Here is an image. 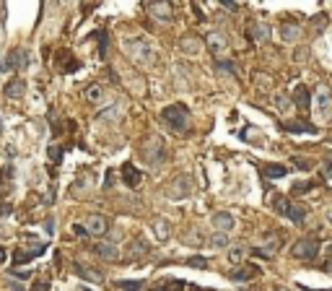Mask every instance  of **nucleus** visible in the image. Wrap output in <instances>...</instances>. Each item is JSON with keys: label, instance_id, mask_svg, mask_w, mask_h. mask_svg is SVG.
Segmentation results:
<instances>
[{"label": "nucleus", "instance_id": "f257e3e1", "mask_svg": "<svg viewBox=\"0 0 332 291\" xmlns=\"http://www.w3.org/2000/svg\"><path fill=\"white\" fill-rule=\"evenodd\" d=\"M161 120L166 122L169 130H174L176 136H185V133H190V112L185 104H171L161 112Z\"/></svg>", "mask_w": 332, "mask_h": 291}, {"label": "nucleus", "instance_id": "f03ea898", "mask_svg": "<svg viewBox=\"0 0 332 291\" xmlns=\"http://www.w3.org/2000/svg\"><path fill=\"white\" fill-rule=\"evenodd\" d=\"M291 252H293L296 260H304V263L314 260V257L319 255V239H317V237H301V239L293 244Z\"/></svg>", "mask_w": 332, "mask_h": 291}, {"label": "nucleus", "instance_id": "7ed1b4c3", "mask_svg": "<svg viewBox=\"0 0 332 291\" xmlns=\"http://www.w3.org/2000/svg\"><path fill=\"white\" fill-rule=\"evenodd\" d=\"M140 156L148 161V164H161L164 161V156H166V151H164V141L156 136V138H148L143 146H140Z\"/></svg>", "mask_w": 332, "mask_h": 291}, {"label": "nucleus", "instance_id": "20e7f679", "mask_svg": "<svg viewBox=\"0 0 332 291\" xmlns=\"http://www.w3.org/2000/svg\"><path fill=\"white\" fill-rule=\"evenodd\" d=\"M192 192V177L190 174H179V177H174V180L166 185V195L171 200H182Z\"/></svg>", "mask_w": 332, "mask_h": 291}, {"label": "nucleus", "instance_id": "39448f33", "mask_svg": "<svg viewBox=\"0 0 332 291\" xmlns=\"http://www.w3.org/2000/svg\"><path fill=\"white\" fill-rule=\"evenodd\" d=\"M122 50L130 55V57H135V60H143V62H151V57H153V50H151V44L148 42H143V39H125L122 42Z\"/></svg>", "mask_w": 332, "mask_h": 291}, {"label": "nucleus", "instance_id": "423d86ee", "mask_svg": "<svg viewBox=\"0 0 332 291\" xmlns=\"http://www.w3.org/2000/svg\"><path fill=\"white\" fill-rule=\"evenodd\" d=\"M6 68H13V71H26V68H29V52H26V50H21V47L11 50V52H8V57H6Z\"/></svg>", "mask_w": 332, "mask_h": 291}, {"label": "nucleus", "instance_id": "0eeeda50", "mask_svg": "<svg viewBox=\"0 0 332 291\" xmlns=\"http://www.w3.org/2000/svg\"><path fill=\"white\" fill-rule=\"evenodd\" d=\"M86 232L94 234V237H104L109 232V218L101 216V213H94L91 218H88V223H86Z\"/></svg>", "mask_w": 332, "mask_h": 291}, {"label": "nucleus", "instance_id": "6e6552de", "mask_svg": "<svg viewBox=\"0 0 332 291\" xmlns=\"http://www.w3.org/2000/svg\"><path fill=\"white\" fill-rule=\"evenodd\" d=\"M213 227H215L220 234H229V232L236 227V218H234L231 213H226V211H218V213L213 216Z\"/></svg>", "mask_w": 332, "mask_h": 291}, {"label": "nucleus", "instance_id": "1a4fd4ad", "mask_svg": "<svg viewBox=\"0 0 332 291\" xmlns=\"http://www.w3.org/2000/svg\"><path fill=\"white\" fill-rule=\"evenodd\" d=\"M317 112L322 120H329L332 117V96L327 88H319V96H317Z\"/></svg>", "mask_w": 332, "mask_h": 291}, {"label": "nucleus", "instance_id": "9d476101", "mask_svg": "<svg viewBox=\"0 0 332 291\" xmlns=\"http://www.w3.org/2000/svg\"><path fill=\"white\" fill-rule=\"evenodd\" d=\"M3 94H6V99H21V96L26 94V81H24V78H13V81H8L6 88H3Z\"/></svg>", "mask_w": 332, "mask_h": 291}, {"label": "nucleus", "instance_id": "9b49d317", "mask_svg": "<svg viewBox=\"0 0 332 291\" xmlns=\"http://www.w3.org/2000/svg\"><path fill=\"white\" fill-rule=\"evenodd\" d=\"M44 244H34V250H16V255H13V265H21V263H26V260H34V257H39V255H44Z\"/></svg>", "mask_w": 332, "mask_h": 291}, {"label": "nucleus", "instance_id": "f8f14e48", "mask_svg": "<svg viewBox=\"0 0 332 291\" xmlns=\"http://www.w3.org/2000/svg\"><path fill=\"white\" fill-rule=\"evenodd\" d=\"M122 180H125L127 187H138L140 180H143V174H140V169H135L132 164H125L122 167Z\"/></svg>", "mask_w": 332, "mask_h": 291}, {"label": "nucleus", "instance_id": "ddd939ff", "mask_svg": "<svg viewBox=\"0 0 332 291\" xmlns=\"http://www.w3.org/2000/svg\"><path fill=\"white\" fill-rule=\"evenodd\" d=\"M145 11L161 21H171V3H145Z\"/></svg>", "mask_w": 332, "mask_h": 291}, {"label": "nucleus", "instance_id": "4468645a", "mask_svg": "<svg viewBox=\"0 0 332 291\" xmlns=\"http://www.w3.org/2000/svg\"><path fill=\"white\" fill-rule=\"evenodd\" d=\"M293 104H296L301 112H309L312 99H309V88H306V86H296V88H293Z\"/></svg>", "mask_w": 332, "mask_h": 291}, {"label": "nucleus", "instance_id": "2eb2a0df", "mask_svg": "<svg viewBox=\"0 0 332 291\" xmlns=\"http://www.w3.org/2000/svg\"><path fill=\"white\" fill-rule=\"evenodd\" d=\"M301 37V26L293 24V21H285V24H280V39L283 42H296Z\"/></svg>", "mask_w": 332, "mask_h": 291}, {"label": "nucleus", "instance_id": "dca6fc26", "mask_svg": "<svg viewBox=\"0 0 332 291\" xmlns=\"http://www.w3.org/2000/svg\"><path fill=\"white\" fill-rule=\"evenodd\" d=\"M285 133H306V136H317V127L314 125H306V122H283Z\"/></svg>", "mask_w": 332, "mask_h": 291}, {"label": "nucleus", "instance_id": "f3484780", "mask_svg": "<svg viewBox=\"0 0 332 291\" xmlns=\"http://www.w3.org/2000/svg\"><path fill=\"white\" fill-rule=\"evenodd\" d=\"M257 273H260V268H257V265H244L241 271H231L229 276H231L234 281H249V278H254Z\"/></svg>", "mask_w": 332, "mask_h": 291}, {"label": "nucleus", "instance_id": "a211bd4d", "mask_svg": "<svg viewBox=\"0 0 332 291\" xmlns=\"http://www.w3.org/2000/svg\"><path fill=\"white\" fill-rule=\"evenodd\" d=\"M285 174H288V169L283 164H265L262 167V177H268V180H278V177H285Z\"/></svg>", "mask_w": 332, "mask_h": 291}, {"label": "nucleus", "instance_id": "6ab92c4d", "mask_svg": "<svg viewBox=\"0 0 332 291\" xmlns=\"http://www.w3.org/2000/svg\"><path fill=\"white\" fill-rule=\"evenodd\" d=\"M96 255H101L104 260H117L120 257V250L115 247V244H96Z\"/></svg>", "mask_w": 332, "mask_h": 291}, {"label": "nucleus", "instance_id": "aec40b11", "mask_svg": "<svg viewBox=\"0 0 332 291\" xmlns=\"http://www.w3.org/2000/svg\"><path fill=\"white\" fill-rule=\"evenodd\" d=\"M249 37L257 39V42H265V39L270 37V26L268 24H252L249 26Z\"/></svg>", "mask_w": 332, "mask_h": 291}, {"label": "nucleus", "instance_id": "412c9836", "mask_svg": "<svg viewBox=\"0 0 332 291\" xmlns=\"http://www.w3.org/2000/svg\"><path fill=\"white\" fill-rule=\"evenodd\" d=\"M285 216H288L293 223H304V218H306V208H304L301 203H291V206H288V213H285Z\"/></svg>", "mask_w": 332, "mask_h": 291}, {"label": "nucleus", "instance_id": "4be33fe9", "mask_svg": "<svg viewBox=\"0 0 332 291\" xmlns=\"http://www.w3.org/2000/svg\"><path fill=\"white\" fill-rule=\"evenodd\" d=\"M73 271H76V273H78L81 278H88V281H96V283H99V281L104 278V276H101L99 271H88V268H86V265H81V263H76V265H73Z\"/></svg>", "mask_w": 332, "mask_h": 291}, {"label": "nucleus", "instance_id": "5701e85b", "mask_svg": "<svg viewBox=\"0 0 332 291\" xmlns=\"http://www.w3.org/2000/svg\"><path fill=\"white\" fill-rule=\"evenodd\" d=\"M208 47L213 50V52H220L226 47V39H224V34L220 31H213V34H208Z\"/></svg>", "mask_w": 332, "mask_h": 291}, {"label": "nucleus", "instance_id": "b1692460", "mask_svg": "<svg viewBox=\"0 0 332 291\" xmlns=\"http://www.w3.org/2000/svg\"><path fill=\"white\" fill-rule=\"evenodd\" d=\"M153 232H156V237H159V239H169V237H171V229H169V223H166L164 218L153 221Z\"/></svg>", "mask_w": 332, "mask_h": 291}, {"label": "nucleus", "instance_id": "393cba45", "mask_svg": "<svg viewBox=\"0 0 332 291\" xmlns=\"http://www.w3.org/2000/svg\"><path fill=\"white\" fill-rule=\"evenodd\" d=\"M185 281H176V278H171V281H164L161 286H156L153 291H185Z\"/></svg>", "mask_w": 332, "mask_h": 291}, {"label": "nucleus", "instance_id": "a878e982", "mask_svg": "<svg viewBox=\"0 0 332 291\" xmlns=\"http://www.w3.org/2000/svg\"><path fill=\"white\" fill-rule=\"evenodd\" d=\"M288 206H291V200L285 198V195H275V198H273V208H275L280 216L288 213Z\"/></svg>", "mask_w": 332, "mask_h": 291}, {"label": "nucleus", "instance_id": "bb28decb", "mask_svg": "<svg viewBox=\"0 0 332 291\" xmlns=\"http://www.w3.org/2000/svg\"><path fill=\"white\" fill-rule=\"evenodd\" d=\"M143 255H148V244L143 239H135L130 244V257H143Z\"/></svg>", "mask_w": 332, "mask_h": 291}, {"label": "nucleus", "instance_id": "cd10ccee", "mask_svg": "<svg viewBox=\"0 0 332 291\" xmlns=\"http://www.w3.org/2000/svg\"><path fill=\"white\" fill-rule=\"evenodd\" d=\"M83 96H86L88 102H99V99H101V86H99V83H91V86L83 91Z\"/></svg>", "mask_w": 332, "mask_h": 291}, {"label": "nucleus", "instance_id": "c85d7f7f", "mask_svg": "<svg viewBox=\"0 0 332 291\" xmlns=\"http://www.w3.org/2000/svg\"><path fill=\"white\" fill-rule=\"evenodd\" d=\"M47 153H50V161H52V167H60V164H62V148H60V146H55V143H52Z\"/></svg>", "mask_w": 332, "mask_h": 291}, {"label": "nucleus", "instance_id": "c756f323", "mask_svg": "<svg viewBox=\"0 0 332 291\" xmlns=\"http://www.w3.org/2000/svg\"><path fill=\"white\" fill-rule=\"evenodd\" d=\"M187 265H190V268H200V271H203V268H208L210 263H208L205 257H200V255H195V257H187Z\"/></svg>", "mask_w": 332, "mask_h": 291}, {"label": "nucleus", "instance_id": "7c9ffc66", "mask_svg": "<svg viewBox=\"0 0 332 291\" xmlns=\"http://www.w3.org/2000/svg\"><path fill=\"white\" fill-rule=\"evenodd\" d=\"M140 281H120L117 283V288H122V291H140Z\"/></svg>", "mask_w": 332, "mask_h": 291}, {"label": "nucleus", "instance_id": "2f4dec72", "mask_svg": "<svg viewBox=\"0 0 332 291\" xmlns=\"http://www.w3.org/2000/svg\"><path fill=\"white\" fill-rule=\"evenodd\" d=\"M244 255H247V252L241 250V247H234V250L229 252V260H231V263H241V260H244Z\"/></svg>", "mask_w": 332, "mask_h": 291}, {"label": "nucleus", "instance_id": "473e14b6", "mask_svg": "<svg viewBox=\"0 0 332 291\" xmlns=\"http://www.w3.org/2000/svg\"><path fill=\"white\" fill-rule=\"evenodd\" d=\"M226 244H229L226 234H215V237L210 239V247H226Z\"/></svg>", "mask_w": 332, "mask_h": 291}, {"label": "nucleus", "instance_id": "72a5a7b5", "mask_svg": "<svg viewBox=\"0 0 332 291\" xmlns=\"http://www.w3.org/2000/svg\"><path fill=\"white\" fill-rule=\"evenodd\" d=\"M275 107H278L280 112H285V109H288V96H285V94H278V96H275Z\"/></svg>", "mask_w": 332, "mask_h": 291}, {"label": "nucleus", "instance_id": "f704fd0d", "mask_svg": "<svg viewBox=\"0 0 332 291\" xmlns=\"http://www.w3.org/2000/svg\"><path fill=\"white\" fill-rule=\"evenodd\" d=\"M324 26H327V16L322 13V16H314V29L317 31H324Z\"/></svg>", "mask_w": 332, "mask_h": 291}, {"label": "nucleus", "instance_id": "c9c22d12", "mask_svg": "<svg viewBox=\"0 0 332 291\" xmlns=\"http://www.w3.org/2000/svg\"><path fill=\"white\" fill-rule=\"evenodd\" d=\"M29 291H50V283L47 281H36V283H31Z\"/></svg>", "mask_w": 332, "mask_h": 291}, {"label": "nucleus", "instance_id": "e433bc0d", "mask_svg": "<svg viewBox=\"0 0 332 291\" xmlns=\"http://www.w3.org/2000/svg\"><path fill=\"white\" fill-rule=\"evenodd\" d=\"M99 47H101V57H106V34L99 31Z\"/></svg>", "mask_w": 332, "mask_h": 291}, {"label": "nucleus", "instance_id": "4c0bfd02", "mask_svg": "<svg viewBox=\"0 0 332 291\" xmlns=\"http://www.w3.org/2000/svg\"><path fill=\"white\" fill-rule=\"evenodd\" d=\"M309 190H312V182H304V185H296V187H293V192H296V195H301V192H309Z\"/></svg>", "mask_w": 332, "mask_h": 291}, {"label": "nucleus", "instance_id": "58836bf2", "mask_svg": "<svg viewBox=\"0 0 332 291\" xmlns=\"http://www.w3.org/2000/svg\"><path fill=\"white\" fill-rule=\"evenodd\" d=\"M293 164H296L299 169H304V172H306V169H312V161H306V159H296Z\"/></svg>", "mask_w": 332, "mask_h": 291}, {"label": "nucleus", "instance_id": "ea45409f", "mask_svg": "<svg viewBox=\"0 0 332 291\" xmlns=\"http://www.w3.org/2000/svg\"><path fill=\"white\" fill-rule=\"evenodd\" d=\"M44 232H47V234H55V221H52V218L44 223Z\"/></svg>", "mask_w": 332, "mask_h": 291}, {"label": "nucleus", "instance_id": "a19ab883", "mask_svg": "<svg viewBox=\"0 0 332 291\" xmlns=\"http://www.w3.org/2000/svg\"><path fill=\"white\" fill-rule=\"evenodd\" d=\"M73 232L78 234V237H86L88 232H86V227H81V223H76V227H73Z\"/></svg>", "mask_w": 332, "mask_h": 291}, {"label": "nucleus", "instance_id": "79ce46f5", "mask_svg": "<svg viewBox=\"0 0 332 291\" xmlns=\"http://www.w3.org/2000/svg\"><path fill=\"white\" fill-rule=\"evenodd\" d=\"M112 180H115V174L106 172V185H104V187H112Z\"/></svg>", "mask_w": 332, "mask_h": 291}, {"label": "nucleus", "instance_id": "37998d69", "mask_svg": "<svg viewBox=\"0 0 332 291\" xmlns=\"http://www.w3.org/2000/svg\"><path fill=\"white\" fill-rule=\"evenodd\" d=\"M11 291H24V286H21V283H16V281H13V283H11Z\"/></svg>", "mask_w": 332, "mask_h": 291}, {"label": "nucleus", "instance_id": "c03bdc74", "mask_svg": "<svg viewBox=\"0 0 332 291\" xmlns=\"http://www.w3.org/2000/svg\"><path fill=\"white\" fill-rule=\"evenodd\" d=\"M6 257H8V252H6L3 247H0V263H6Z\"/></svg>", "mask_w": 332, "mask_h": 291}, {"label": "nucleus", "instance_id": "a18cd8bd", "mask_svg": "<svg viewBox=\"0 0 332 291\" xmlns=\"http://www.w3.org/2000/svg\"><path fill=\"white\" fill-rule=\"evenodd\" d=\"M324 271H327V273H332V260H327V263H324Z\"/></svg>", "mask_w": 332, "mask_h": 291}, {"label": "nucleus", "instance_id": "49530a36", "mask_svg": "<svg viewBox=\"0 0 332 291\" xmlns=\"http://www.w3.org/2000/svg\"><path fill=\"white\" fill-rule=\"evenodd\" d=\"M78 288H81V291H91V288H86V286H78Z\"/></svg>", "mask_w": 332, "mask_h": 291}, {"label": "nucleus", "instance_id": "de8ad7c7", "mask_svg": "<svg viewBox=\"0 0 332 291\" xmlns=\"http://www.w3.org/2000/svg\"><path fill=\"white\" fill-rule=\"evenodd\" d=\"M329 255H332V247H329Z\"/></svg>", "mask_w": 332, "mask_h": 291}, {"label": "nucleus", "instance_id": "09e8293b", "mask_svg": "<svg viewBox=\"0 0 332 291\" xmlns=\"http://www.w3.org/2000/svg\"><path fill=\"white\" fill-rule=\"evenodd\" d=\"M0 71H3V68H0Z\"/></svg>", "mask_w": 332, "mask_h": 291}]
</instances>
